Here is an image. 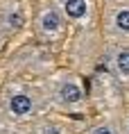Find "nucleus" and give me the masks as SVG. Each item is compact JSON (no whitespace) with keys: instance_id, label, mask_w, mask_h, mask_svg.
Instances as JSON below:
<instances>
[{"instance_id":"obj_1","label":"nucleus","mask_w":129,"mask_h":134,"mask_svg":"<svg viewBox=\"0 0 129 134\" xmlns=\"http://www.w3.org/2000/svg\"><path fill=\"white\" fill-rule=\"evenodd\" d=\"M52 100L59 109L64 111H82L86 107V91H84V82L72 75L66 73L54 82L52 86Z\"/></svg>"},{"instance_id":"obj_2","label":"nucleus","mask_w":129,"mask_h":134,"mask_svg":"<svg viewBox=\"0 0 129 134\" xmlns=\"http://www.w3.org/2000/svg\"><path fill=\"white\" fill-rule=\"evenodd\" d=\"M2 107L5 111L16 120H27L34 118L39 111V96L32 89H27L25 84H11L5 91L2 98Z\"/></svg>"},{"instance_id":"obj_3","label":"nucleus","mask_w":129,"mask_h":134,"mask_svg":"<svg viewBox=\"0 0 129 134\" xmlns=\"http://www.w3.org/2000/svg\"><path fill=\"white\" fill-rule=\"evenodd\" d=\"M66 18L64 14L59 12V7L52 2V5H43L39 12H36V18H34V27L39 32V36L48 39V41H57L64 36V30H66Z\"/></svg>"},{"instance_id":"obj_4","label":"nucleus","mask_w":129,"mask_h":134,"mask_svg":"<svg viewBox=\"0 0 129 134\" xmlns=\"http://www.w3.org/2000/svg\"><path fill=\"white\" fill-rule=\"evenodd\" d=\"M59 12L68 23L75 25H88L93 16V2L91 0H54Z\"/></svg>"},{"instance_id":"obj_5","label":"nucleus","mask_w":129,"mask_h":134,"mask_svg":"<svg viewBox=\"0 0 129 134\" xmlns=\"http://www.w3.org/2000/svg\"><path fill=\"white\" fill-rule=\"evenodd\" d=\"M23 23H25V16H23V12L16 7L14 2L7 5L5 9H0V32H2V36L16 34L23 27Z\"/></svg>"},{"instance_id":"obj_6","label":"nucleus","mask_w":129,"mask_h":134,"mask_svg":"<svg viewBox=\"0 0 129 134\" xmlns=\"http://www.w3.org/2000/svg\"><path fill=\"white\" fill-rule=\"evenodd\" d=\"M109 23L118 34H129V7L113 5L109 12Z\"/></svg>"},{"instance_id":"obj_7","label":"nucleus","mask_w":129,"mask_h":134,"mask_svg":"<svg viewBox=\"0 0 129 134\" xmlns=\"http://www.w3.org/2000/svg\"><path fill=\"white\" fill-rule=\"evenodd\" d=\"M111 71L120 80H129V48H118L111 57Z\"/></svg>"},{"instance_id":"obj_8","label":"nucleus","mask_w":129,"mask_h":134,"mask_svg":"<svg viewBox=\"0 0 129 134\" xmlns=\"http://www.w3.org/2000/svg\"><path fill=\"white\" fill-rule=\"evenodd\" d=\"M36 134H68L66 132L64 125H59V123H41Z\"/></svg>"},{"instance_id":"obj_9","label":"nucleus","mask_w":129,"mask_h":134,"mask_svg":"<svg viewBox=\"0 0 129 134\" xmlns=\"http://www.w3.org/2000/svg\"><path fill=\"white\" fill-rule=\"evenodd\" d=\"M86 134H118V130L111 123H97V125H93Z\"/></svg>"},{"instance_id":"obj_10","label":"nucleus","mask_w":129,"mask_h":134,"mask_svg":"<svg viewBox=\"0 0 129 134\" xmlns=\"http://www.w3.org/2000/svg\"><path fill=\"white\" fill-rule=\"evenodd\" d=\"M109 5H122V2H125V0H107Z\"/></svg>"},{"instance_id":"obj_11","label":"nucleus","mask_w":129,"mask_h":134,"mask_svg":"<svg viewBox=\"0 0 129 134\" xmlns=\"http://www.w3.org/2000/svg\"><path fill=\"white\" fill-rule=\"evenodd\" d=\"M127 134H129V123H127Z\"/></svg>"},{"instance_id":"obj_12","label":"nucleus","mask_w":129,"mask_h":134,"mask_svg":"<svg viewBox=\"0 0 129 134\" xmlns=\"http://www.w3.org/2000/svg\"><path fill=\"white\" fill-rule=\"evenodd\" d=\"M0 36H2V32H0Z\"/></svg>"}]
</instances>
